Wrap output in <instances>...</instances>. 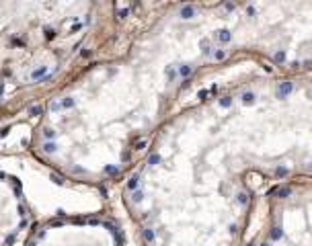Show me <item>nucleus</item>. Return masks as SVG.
I'll return each mask as SVG.
<instances>
[{
  "instance_id": "obj_26",
  "label": "nucleus",
  "mask_w": 312,
  "mask_h": 246,
  "mask_svg": "<svg viewBox=\"0 0 312 246\" xmlns=\"http://www.w3.org/2000/svg\"><path fill=\"white\" fill-rule=\"evenodd\" d=\"M31 113H33V115H37V113H41V109H39V107H33V109H31Z\"/></svg>"
},
{
  "instance_id": "obj_23",
  "label": "nucleus",
  "mask_w": 312,
  "mask_h": 246,
  "mask_svg": "<svg viewBox=\"0 0 312 246\" xmlns=\"http://www.w3.org/2000/svg\"><path fill=\"white\" fill-rule=\"evenodd\" d=\"M197 96H199V99H201V101H203V99H205V96H208V90H199V94H197Z\"/></svg>"
},
{
  "instance_id": "obj_12",
  "label": "nucleus",
  "mask_w": 312,
  "mask_h": 246,
  "mask_svg": "<svg viewBox=\"0 0 312 246\" xmlns=\"http://www.w3.org/2000/svg\"><path fill=\"white\" fill-rule=\"evenodd\" d=\"M43 150L47 152V154H53V152H55V144H51V142H49V144H45Z\"/></svg>"
},
{
  "instance_id": "obj_16",
  "label": "nucleus",
  "mask_w": 312,
  "mask_h": 246,
  "mask_svg": "<svg viewBox=\"0 0 312 246\" xmlns=\"http://www.w3.org/2000/svg\"><path fill=\"white\" fill-rule=\"evenodd\" d=\"M246 201H249V197H246V193H238V203H246Z\"/></svg>"
},
{
  "instance_id": "obj_3",
  "label": "nucleus",
  "mask_w": 312,
  "mask_h": 246,
  "mask_svg": "<svg viewBox=\"0 0 312 246\" xmlns=\"http://www.w3.org/2000/svg\"><path fill=\"white\" fill-rule=\"evenodd\" d=\"M218 37H220V41H222V43H228V41L232 39V35H230V31H228V29H222V31L218 33Z\"/></svg>"
},
{
  "instance_id": "obj_27",
  "label": "nucleus",
  "mask_w": 312,
  "mask_h": 246,
  "mask_svg": "<svg viewBox=\"0 0 312 246\" xmlns=\"http://www.w3.org/2000/svg\"><path fill=\"white\" fill-rule=\"evenodd\" d=\"M0 92H2V84H0Z\"/></svg>"
},
{
  "instance_id": "obj_21",
  "label": "nucleus",
  "mask_w": 312,
  "mask_h": 246,
  "mask_svg": "<svg viewBox=\"0 0 312 246\" xmlns=\"http://www.w3.org/2000/svg\"><path fill=\"white\" fill-rule=\"evenodd\" d=\"M142 197H144V195H142L140 191H135V193H134V201H135V203H140V201H142Z\"/></svg>"
},
{
  "instance_id": "obj_10",
  "label": "nucleus",
  "mask_w": 312,
  "mask_h": 246,
  "mask_svg": "<svg viewBox=\"0 0 312 246\" xmlns=\"http://www.w3.org/2000/svg\"><path fill=\"white\" fill-rule=\"evenodd\" d=\"M144 238H146L148 242H152V240H154V232H152L150 228H146V230H144Z\"/></svg>"
},
{
  "instance_id": "obj_22",
  "label": "nucleus",
  "mask_w": 312,
  "mask_h": 246,
  "mask_svg": "<svg viewBox=\"0 0 312 246\" xmlns=\"http://www.w3.org/2000/svg\"><path fill=\"white\" fill-rule=\"evenodd\" d=\"M62 105H64V107H72V105H74V101H72V99H66Z\"/></svg>"
},
{
  "instance_id": "obj_25",
  "label": "nucleus",
  "mask_w": 312,
  "mask_h": 246,
  "mask_svg": "<svg viewBox=\"0 0 312 246\" xmlns=\"http://www.w3.org/2000/svg\"><path fill=\"white\" fill-rule=\"evenodd\" d=\"M60 109V103H51V111H58Z\"/></svg>"
},
{
  "instance_id": "obj_9",
  "label": "nucleus",
  "mask_w": 312,
  "mask_h": 246,
  "mask_svg": "<svg viewBox=\"0 0 312 246\" xmlns=\"http://www.w3.org/2000/svg\"><path fill=\"white\" fill-rule=\"evenodd\" d=\"M275 62H277V64H283V62H285V51H277V53H275Z\"/></svg>"
},
{
  "instance_id": "obj_15",
  "label": "nucleus",
  "mask_w": 312,
  "mask_h": 246,
  "mask_svg": "<svg viewBox=\"0 0 312 246\" xmlns=\"http://www.w3.org/2000/svg\"><path fill=\"white\" fill-rule=\"evenodd\" d=\"M201 51H203V53H205V55H208V53H210V45H208V41H205V39L201 41Z\"/></svg>"
},
{
  "instance_id": "obj_1",
  "label": "nucleus",
  "mask_w": 312,
  "mask_h": 246,
  "mask_svg": "<svg viewBox=\"0 0 312 246\" xmlns=\"http://www.w3.org/2000/svg\"><path fill=\"white\" fill-rule=\"evenodd\" d=\"M292 90H294V82H281L277 86V99H285Z\"/></svg>"
},
{
  "instance_id": "obj_17",
  "label": "nucleus",
  "mask_w": 312,
  "mask_h": 246,
  "mask_svg": "<svg viewBox=\"0 0 312 246\" xmlns=\"http://www.w3.org/2000/svg\"><path fill=\"white\" fill-rule=\"evenodd\" d=\"M224 58H226V51H224V49H218V51H216V60H224Z\"/></svg>"
},
{
  "instance_id": "obj_6",
  "label": "nucleus",
  "mask_w": 312,
  "mask_h": 246,
  "mask_svg": "<svg viewBox=\"0 0 312 246\" xmlns=\"http://www.w3.org/2000/svg\"><path fill=\"white\" fill-rule=\"evenodd\" d=\"M179 74H181L183 78H187V76L191 74V66H181V68H179Z\"/></svg>"
},
{
  "instance_id": "obj_28",
  "label": "nucleus",
  "mask_w": 312,
  "mask_h": 246,
  "mask_svg": "<svg viewBox=\"0 0 312 246\" xmlns=\"http://www.w3.org/2000/svg\"><path fill=\"white\" fill-rule=\"evenodd\" d=\"M261 246H269V244H261Z\"/></svg>"
},
{
  "instance_id": "obj_2",
  "label": "nucleus",
  "mask_w": 312,
  "mask_h": 246,
  "mask_svg": "<svg viewBox=\"0 0 312 246\" xmlns=\"http://www.w3.org/2000/svg\"><path fill=\"white\" fill-rule=\"evenodd\" d=\"M193 17H195V8H193V6H189V4H187V6H183V8H181V19L189 21V19H193Z\"/></svg>"
},
{
  "instance_id": "obj_7",
  "label": "nucleus",
  "mask_w": 312,
  "mask_h": 246,
  "mask_svg": "<svg viewBox=\"0 0 312 246\" xmlns=\"http://www.w3.org/2000/svg\"><path fill=\"white\" fill-rule=\"evenodd\" d=\"M281 236H283L281 228H273V230H271V238H273V240H279Z\"/></svg>"
},
{
  "instance_id": "obj_13",
  "label": "nucleus",
  "mask_w": 312,
  "mask_h": 246,
  "mask_svg": "<svg viewBox=\"0 0 312 246\" xmlns=\"http://www.w3.org/2000/svg\"><path fill=\"white\" fill-rule=\"evenodd\" d=\"M230 103H232V99H230V96H222V99H220V105H222L224 109H226V107H230Z\"/></svg>"
},
{
  "instance_id": "obj_8",
  "label": "nucleus",
  "mask_w": 312,
  "mask_h": 246,
  "mask_svg": "<svg viewBox=\"0 0 312 246\" xmlns=\"http://www.w3.org/2000/svg\"><path fill=\"white\" fill-rule=\"evenodd\" d=\"M138 183H140V178H138V176H132V178H130V183H128V187L134 191V189H138Z\"/></svg>"
},
{
  "instance_id": "obj_19",
  "label": "nucleus",
  "mask_w": 312,
  "mask_h": 246,
  "mask_svg": "<svg viewBox=\"0 0 312 246\" xmlns=\"http://www.w3.org/2000/svg\"><path fill=\"white\" fill-rule=\"evenodd\" d=\"M105 172H107V174H117V168H115V166H107Z\"/></svg>"
},
{
  "instance_id": "obj_4",
  "label": "nucleus",
  "mask_w": 312,
  "mask_h": 246,
  "mask_svg": "<svg viewBox=\"0 0 312 246\" xmlns=\"http://www.w3.org/2000/svg\"><path fill=\"white\" fill-rule=\"evenodd\" d=\"M277 195H279L281 199H285V197L292 195V189H290V187H279V189H277Z\"/></svg>"
},
{
  "instance_id": "obj_11",
  "label": "nucleus",
  "mask_w": 312,
  "mask_h": 246,
  "mask_svg": "<svg viewBox=\"0 0 312 246\" xmlns=\"http://www.w3.org/2000/svg\"><path fill=\"white\" fill-rule=\"evenodd\" d=\"M45 72H47V68H39V70H35V72H33V78H41V76H45Z\"/></svg>"
},
{
  "instance_id": "obj_24",
  "label": "nucleus",
  "mask_w": 312,
  "mask_h": 246,
  "mask_svg": "<svg viewBox=\"0 0 312 246\" xmlns=\"http://www.w3.org/2000/svg\"><path fill=\"white\" fill-rule=\"evenodd\" d=\"M144 146H146V142H138V144H135V150H142Z\"/></svg>"
},
{
  "instance_id": "obj_5",
  "label": "nucleus",
  "mask_w": 312,
  "mask_h": 246,
  "mask_svg": "<svg viewBox=\"0 0 312 246\" xmlns=\"http://www.w3.org/2000/svg\"><path fill=\"white\" fill-rule=\"evenodd\" d=\"M242 103H244V105H253V103H255V94H253V92H244V94H242Z\"/></svg>"
},
{
  "instance_id": "obj_14",
  "label": "nucleus",
  "mask_w": 312,
  "mask_h": 246,
  "mask_svg": "<svg viewBox=\"0 0 312 246\" xmlns=\"http://www.w3.org/2000/svg\"><path fill=\"white\" fill-rule=\"evenodd\" d=\"M158 162H160V156H158V154H152V156L148 158V164H158Z\"/></svg>"
},
{
  "instance_id": "obj_20",
  "label": "nucleus",
  "mask_w": 312,
  "mask_h": 246,
  "mask_svg": "<svg viewBox=\"0 0 312 246\" xmlns=\"http://www.w3.org/2000/svg\"><path fill=\"white\" fill-rule=\"evenodd\" d=\"M275 174H277V176H285V174H288V168H277Z\"/></svg>"
},
{
  "instance_id": "obj_18",
  "label": "nucleus",
  "mask_w": 312,
  "mask_h": 246,
  "mask_svg": "<svg viewBox=\"0 0 312 246\" xmlns=\"http://www.w3.org/2000/svg\"><path fill=\"white\" fill-rule=\"evenodd\" d=\"M117 14H119V19H125V17L130 14V10H128V8H121V10H119Z\"/></svg>"
}]
</instances>
